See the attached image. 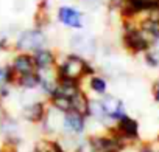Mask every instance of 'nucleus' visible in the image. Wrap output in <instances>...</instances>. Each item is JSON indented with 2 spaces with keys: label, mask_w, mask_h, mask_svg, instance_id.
<instances>
[{
  "label": "nucleus",
  "mask_w": 159,
  "mask_h": 152,
  "mask_svg": "<svg viewBox=\"0 0 159 152\" xmlns=\"http://www.w3.org/2000/svg\"><path fill=\"white\" fill-rule=\"evenodd\" d=\"M48 47V37L44 28H27L20 30L13 40V51L33 53L39 48Z\"/></svg>",
  "instance_id": "2"
},
{
  "label": "nucleus",
  "mask_w": 159,
  "mask_h": 152,
  "mask_svg": "<svg viewBox=\"0 0 159 152\" xmlns=\"http://www.w3.org/2000/svg\"><path fill=\"white\" fill-rule=\"evenodd\" d=\"M136 152H159V147L156 143H139Z\"/></svg>",
  "instance_id": "15"
},
{
  "label": "nucleus",
  "mask_w": 159,
  "mask_h": 152,
  "mask_svg": "<svg viewBox=\"0 0 159 152\" xmlns=\"http://www.w3.org/2000/svg\"><path fill=\"white\" fill-rule=\"evenodd\" d=\"M5 107H3V99H2V96H0V112H2Z\"/></svg>",
  "instance_id": "17"
},
{
  "label": "nucleus",
  "mask_w": 159,
  "mask_h": 152,
  "mask_svg": "<svg viewBox=\"0 0 159 152\" xmlns=\"http://www.w3.org/2000/svg\"><path fill=\"white\" fill-rule=\"evenodd\" d=\"M151 96H153V101L156 104H159V76L151 84Z\"/></svg>",
  "instance_id": "16"
},
{
  "label": "nucleus",
  "mask_w": 159,
  "mask_h": 152,
  "mask_svg": "<svg viewBox=\"0 0 159 152\" xmlns=\"http://www.w3.org/2000/svg\"><path fill=\"white\" fill-rule=\"evenodd\" d=\"M112 129L129 146H134V144L140 143V124L134 116H131V115L123 116L122 120H119L112 126Z\"/></svg>",
  "instance_id": "5"
},
{
  "label": "nucleus",
  "mask_w": 159,
  "mask_h": 152,
  "mask_svg": "<svg viewBox=\"0 0 159 152\" xmlns=\"http://www.w3.org/2000/svg\"><path fill=\"white\" fill-rule=\"evenodd\" d=\"M70 104H72V110L84 115L86 118H89V104H91V95L84 90V87L80 90L75 96L70 98Z\"/></svg>",
  "instance_id": "13"
},
{
  "label": "nucleus",
  "mask_w": 159,
  "mask_h": 152,
  "mask_svg": "<svg viewBox=\"0 0 159 152\" xmlns=\"http://www.w3.org/2000/svg\"><path fill=\"white\" fill-rule=\"evenodd\" d=\"M69 48L72 50L70 53L80 54L86 59H91L97 54L98 51V44L97 39L83 33H73L69 39Z\"/></svg>",
  "instance_id": "6"
},
{
  "label": "nucleus",
  "mask_w": 159,
  "mask_h": 152,
  "mask_svg": "<svg viewBox=\"0 0 159 152\" xmlns=\"http://www.w3.org/2000/svg\"><path fill=\"white\" fill-rule=\"evenodd\" d=\"M84 81H88V90L94 96H98L100 98V96H103V95L108 93V79L105 78L103 74H100V73L89 74Z\"/></svg>",
  "instance_id": "12"
},
{
  "label": "nucleus",
  "mask_w": 159,
  "mask_h": 152,
  "mask_svg": "<svg viewBox=\"0 0 159 152\" xmlns=\"http://www.w3.org/2000/svg\"><path fill=\"white\" fill-rule=\"evenodd\" d=\"M47 107L48 101L45 98H34L31 101H25L20 107V120L28 124L39 126L47 113Z\"/></svg>",
  "instance_id": "4"
},
{
  "label": "nucleus",
  "mask_w": 159,
  "mask_h": 152,
  "mask_svg": "<svg viewBox=\"0 0 159 152\" xmlns=\"http://www.w3.org/2000/svg\"><path fill=\"white\" fill-rule=\"evenodd\" d=\"M13 74H14V81L20 76H25V74H31V73H36L38 71V67H36V62L33 59V54L31 53H19V51H14L13 57L10 59L8 62Z\"/></svg>",
  "instance_id": "9"
},
{
  "label": "nucleus",
  "mask_w": 159,
  "mask_h": 152,
  "mask_svg": "<svg viewBox=\"0 0 159 152\" xmlns=\"http://www.w3.org/2000/svg\"><path fill=\"white\" fill-rule=\"evenodd\" d=\"M100 103L103 106V110L106 113L108 121L114 126L119 120H122L123 116L128 115L126 110V104L123 99H120L119 96L112 95V93H106L103 96H100Z\"/></svg>",
  "instance_id": "8"
},
{
  "label": "nucleus",
  "mask_w": 159,
  "mask_h": 152,
  "mask_svg": "<svg viewBox=\"0 0 159 152\" xmlns=\"http://www.w3.org/2000/svg\"><path fill=\"white\" fill-rule=\"evenodd\" d=\"M83 89V82H76V81H70V79H61L58 81V87H56V92L53 95H59V96H64V98H72L75 96L80 90Z\"/></svg>",
  "instance_id": "14"
},
{
  "label": "nucleus",
  "mask_w": 159,
  "mask_h": 152,
  "mask_svg": "<svg viewBox=\"0 0 159 152\" xmlns=\"http://www.w3.org/2000/svg\"><path fill=\"white\" fill-rule=\"evenodd\" d=\"M30 152H33V150H30Z\"/></svg>",
  "instance_id": "19"
},
{
  "label": "nucleus",
  "mask_w": 159,
  "mask_h": 152,
  "mask_svg": "<svg viewBox=\"0 0 159 152\" xmlns=\"http://www.w3.org/2000/svg\"><path fill=\"white\" fill-rule=\"evenodd\" d=\"M31 54H33V59L36 62L38 70L56 67V62H58V51L56 50H53L50 47H44V48L33 51Z\"/></svg>",
  "instance_id": "10"
},
{
  "label": "nucleus",
  "mask_w": 159,
  "mask_h": 152,
  "mask_svg": "<svg viewBox=\"0 0 159 152\" xmlns=\"http://www.w3.org/2000/svg\"><path fill=\"white\" fill-rule=\"evenodd\" d=\"M88 132V118L78 112L69 110L62 115L61 135L67 137H84ZM59 135V137H61Z\"/></svg>",
  "instance_id": "7"
},
{
  "label": "nucleus",
  "mask_w": 159,
  "mask_h": 152,
  "mask_svg": "<svg viewBox=\"0 0 159 152\" xmlns=\"http://www.w3.org/2000/svg\"><path fill=\"white\" fill-rule=\"evenodd\" d=\"M62 2H64V0H62Z\"/></svg>",
  "instance_id": "20"
},
{
  "label": "nucleus",
  "mask_w": 159,
  "mask_h": 152,
  "mask_svg": "<svg viewBox=\"0 0 159 152\" xmlns=\"http://www.w3.org/2000/svg\"><path fill=\"white\" fill-rule=\"evenodd\" d=\"M33 152H67L59 138L56 137H45L42 135L41 138H38L34 143H33V147H31Z\"/></svg>",
  "instance_id": "11"
},
{
  "label": "nucleus",
  "mask_w": 159,
  "mask_h": 152,
  "mask_svg": "<svg viewBox=\"0 0 159 152\" xmlns=\"http://www.w3.org/2000/svg\"><path fill=\"white\" fill-rule=\"evenodd\" d=\"M55 14H56V20L66 28H70V30H75V31H80V30L84 28V20H86L84 11L78 10L72 5L58 6Z\"/></svg>",
  "instance_id": "3"
},
{
  "label": "nucleus",
  "mask_w": 159,
  "mask_h": 152,
  "mask_svg": "<svg viewBox=\"0 0 159 152\" xmlns=\"http://www.w3.org/2000/svg\"><path fill=\"white\" fill-rule=\"evenodd\" d=\"M56 71L61 79H70L76 82H83L89 74L97 73L95 65L91 59H86L75 53H58Z\"/></svg>",
  "instance_id": "1"
},
{
  "label": "nucleus",
  "mask_w": 159,
  "mask_h": 152,
  "mask_svg": "<svg viewBox=\"0 0 159 152\" xmlns=\"http://www.w3.org/2000/svg\"><path fill=\"white\" fill-rule=\"evenodd\" d=\"M154 143H156L157 147H159V132H157V135H156V138H154Z\"/></svg>",
  "instance_id": "18"
}]
</instances>
